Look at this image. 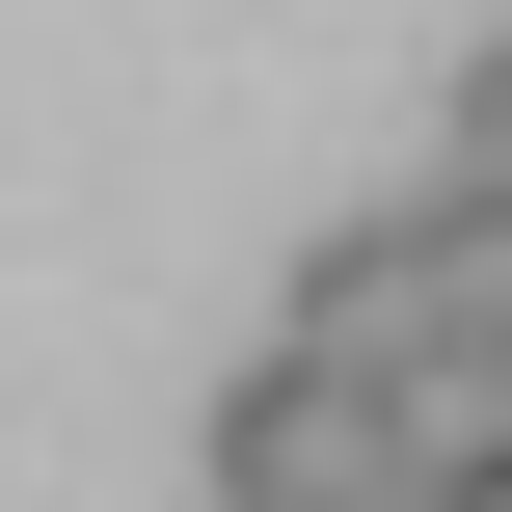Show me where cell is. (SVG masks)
Masks as SVG:
<instances>
[{"instance_id":"1","label":"cell","mask_w":512,"mask_h":512,"mask_svg":"<svg viewBox=\"0 0 512 512\" xmlns=\"http://www.w3.org/2000/svg\"><path fill=\"white\" fill-rule=\"evenodd\" d=\"M378 486H405V378H351V351L270 324L216 378V512H378Z\"/></svg>"},{"instance_id":"2","label":"cell","mask_w":512,"mask_h":512,"mask_svg":"<svg viewBox=\"0 0 512 512\" xmlns=\"http://www.w3.org/2000/svg\"><path fill=\"white\" fill-rule=\"evenodd\" d=\"M459 324V216L405 189V216H351V243H297V351H351V378H405Z\"/></svg>"},{"instance_id":"3","label":"cell","mask_w":512,"mask_h":512,"mask_svg":"<svg viewBox=\"0 0 512 512\" xmlns=\"http://www.w3.org/2000/svg\"><path fill=\"white\" fill-rule=\"evenodd\" d=\"M405 486L512 512V324H432V351H405Z\"/></svg>"},{"instance_id":"4","label":"cell","mask_w":512,"mask_h":512,"mask_svg":"<svg viewBox=\"0 0 512 512\" xmlns=\"http://www.w3.org/2000/svg\"><path fill=\"white\" fill-rule=\"evenodd\" d=\"M459 189H512V27L459 54Z\"/></svg>"}]
</instances>
